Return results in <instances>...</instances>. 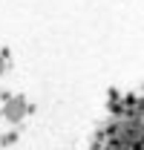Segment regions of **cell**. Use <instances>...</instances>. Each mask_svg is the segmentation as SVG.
Here are the masks:
<instances>
[{
    "instance_id": "obj_1",
    "label": "cell",
    "mask_w": 144,
    "mask_h": 150,
    "mask_svg": "<svg viewBox=\"0 0 144 150\" xmlns=\"http://www.w3.org/2000/svg\"><path fill=\"white\" fill-rule=\"evenodd\" d=\"M6 118H12V121H18V118H23V112H26V104H23V98H12L9 104H6Z\"/></svg>"
}]
</instances>
